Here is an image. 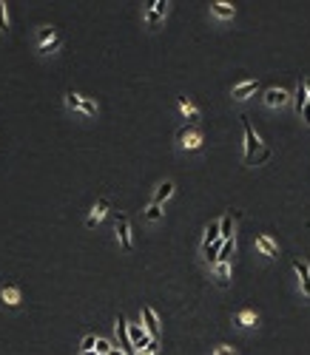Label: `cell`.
<instances>
[{"mask_svg":"<svg viewBox=\"0 0 310 355\" xmlns=\"http://www.w3.org/2000/svg\"><path fill=\"white\" fill-rule=\"evenodd\" d=\"M302 114H304V123H307V128H310V103L302 108Z\"/></svg>","mask_w":310,"mask_h":355,"instance_id":"cell-34","label":"cell"},{"mask_svg":"<svg viewBox=\"0 0 310 355\" xmlns=\"http://www.w3.org/2000/svg\"><path fill=\"white\" fill-rule=\"evenodd\" d=\"M66 105L77 111L80 105H83V97H80V94H74V91H66Z\"/></svg>","mask_w":310,"mask_h":355,"instance_id":"cell-25","label":"cell"},{"mask_svg":"<svg viewBox=\"0 0 310 355\" xmlns=\"http://www.w3.org/2000/svg\"><path fill=\"white\" fill-rule=\"evenodd\" d=\"M94 347H97V355L103 352V355H108V349H111V344L105 341V338H97V341H94Z\"/></svg>","mask_w":310,"mask_h":355,"instance_id":"cell-28","label":"cell"},{"mask_svg":"<svg viewBox=\"0 0 310 355\" xmlns=\"http://www.w3.org/2000/svg\"><path fill=\"white\" fill-rule=\"evenodd\" d=\"M304 91H307V103H310V80H304Z\"/></svg>","mask_w":310,"mask_h":355,"instance_id":"cell-37","label":"cell"},{"mask_svg":"<svg viewBox=\"0 0 310 355\" xmlns=\"http://www.w3.org/2000/svg\"><path fill=\"white\" fill-rule=\"evenodd\" d=\"M51 37H54V31L51 29H40V34H37V40H40V46H46L51 40Z\"/></svg>","mask_w":310,"mask_h":355,"instance_id":"cell-29","label":"cell"},{"mask_svg":"<svg viewBox=\"0 0 310 355\" xmlns=\"http://www.w3.org/2000/svg\"><path fill=\"white\" fill-rule=\"evenodd\" d=\"M228 279H231V267H228V262H219L216 264V284L219 287H225Z\"/></svg>","mask_w":310,"mask_h":355,"instance_id":"cell-17","label":"cell"},{"mask_svg":"<svg viewBox=\"0 0 310 355\" xmlns=\"http://www.w3.org/2000/svg\"><path fill=\"white\" fill-rule=\"evenodd\" d=\"M256 247H259V250L265 253V256H270V259H276V256H279V247H276L273 242L268 239V236H259V239H256Z\"/></svg>","mask_w":310,"mask_h":355,"instance_id":"cell-12","label":"cell"},{"mask_svg":"<svg viewBox=\"0 0 310 355\" xmlns=\"http://www.w3.org/2000/svg\"><path fill=\"white\" fill-rule=\"evenodd\" d=\"M117 236H120L122 250H131V225H128V216H117Z\"/></svg>","mask_w":310,"mask_h":355,"instance_id":"cell-3","label":"cell"},{"mask_svg":"<svg viewBox=\"0 0 310 355\" xmlns=\"http://www.w3.org/2000/svg\"><path fill=\"white\" fill-rule=\"evenodd\" d=\"M148 12H145V20H148V26H157L159 20L165 17V12H168V3L165 0H157V3H148Z\"/></svg>","mask_w":310,"mask_h":355,"instance_id":"cell-6","label":"cell"},{"mask_svg":"<svg viewBox=\"0 0 310 355\" xmlns=\"http://www.w3.org/2000/svg\"><path fill=\"white\" fill-rule=\"evenodd\" d=\"M233 219H236V213H233V210H231V213H225V219L219 222V239H222V242H228V239H231Z\"/></svg>","mask_w":310,"mask_h":355,"instance_id":"cell-10","label":"cell"},{"mask_svg":"<svg viewBox=\"0 0 310 355\" xmlns=\"http://www.w3.org/2000/svg\"><path fill=\"white\" fill-rule=\"evenodd\" d=\"M80 111H83V114H88V116H97V105H94L92 100H83V105H80Z\"/></svg>","mask_w":310,"mask_h":355,"instance_id":"cell-27","label":"cell"},{"mask_svg":"<svg viewBox=\"0 0 310 355\" xmlns=\"http://www.w3.org/2000/svg\"><path fill=\"white\" fill-rule=\"evenodd\" d=\"M211 12L219 17H233V6H228V3H211Z\"/></svg>","mask_w":310,"mask_h":355,"instance_id":"cell-20","label":"cell"},{"mask_svg":"<svg viewBox=\"0 0 310 355\" xmlns=\"http://www.w3.org/2000/svg\"><path fill=\"white\" fill-rule=\"evenodd\" d=\"M219 247H222V239H219V242H211V245H205V262L213 264V267H216V259H219Z\"/></svg>","mask_w":310,"mask_h":355,"instance_id":"cell-16","label":"cell"},{"mask_svg":"<svg viewBox=\"0 0 310 355\" xmlns=\"http://www.w3.org/2000/svg\"><path fill=\"white\" fill-rule=\"evenodd\" d=\"M231 253H233V239L222 242V247H219V259H216V264H219V262H231Z\"/></svg>","mask_w":310,"mask_h":355,"instance_id":"cell-19","label":"cell"},{"mask_svg":"<svg viewBox=\"0 0 310 355\" xmlns=\"http://www.w3.org/2000/svg\"><path fill=\"white\" fill-rule=\"evenodd\" d=\"M157 349H159V341H157V338H151V341H148L142 349H137V352H140V355H157Z\"/></svg>","mask_w":310,"mask_h":355,"instance_id":"cell-26","label":"cell"},{"mask_svg":"<svg viewBox=\"0 0 310 355\" xmlns=\"http://www.w3.org/2000/svg\"><path fill=\"white\" fill-rule=\"evenodd\" d=\"M105 210H108V199H100V202L94 205L92 216L85 219V227H94V225H97V222H100V219H103V216H105Z\"/></svg>","mask_w":310,"mask_h":355,"instance_id":"cell-9","label":"cell"},{"mask_svg":"<svg viewBox=\"0 0 310 355\" xmlns=\"http://www.w3.org/2000/svg\"><path fill=\"white\" fill-rule=\"evenodd\" d=\"M176 140H179V145L188 148V151H194V148L202 145V134L191 125V128H179V134H176Z\"/></svg>","mask_w":310,"mask_h":355,"instance_id":"cell-2","label":"cell"},{"mask_svg":"<svg viewBox=\"0 0 310 355\" xmlns=\"http://www.w3.org/2000/svg\"><path fill=\"white\" fill-rule=\"evenodd\" d=\"M265 103H268L270 108L285 105L287 103V91H285V88H268V91H265Z\"/></svg>","mask_w":310,"mask_h":355,"instance_id":"cell-8","label":"cell"},{"mask_svg":"<svg viewBox=\"0 0 310 355\" xmlns=\"http://www.w3.org/2000/svg\"><path fill=\"white\" fill-rule=\"evenodd\" d=\"M213 355H236V352H233L231 347H216V352H213Z\"/></svg>","mask_w":310,"mask_h":355,"instance_id":"cell-33","label":"cell"},{"mask_svg":"<svg viewBox=\"0 0 310 355\" xmlns=\"http://www.w3.org/2000/svg\"><path fill=\"white\" fill-rule=\"evenodd\" d=\"M211 242H219V222H211L205 230V245H211Z\"/></svg>","mask_w":310,"mask_h":355,"instance_id":"cell-22","label":"cell"},{"mask_svg":"<svg viewBox=\"0 0 310 355\" xmlns=\"http://www.w3.org/2000/svg\"><path fill=\"white\" fill-rule=\"evenodd\" d=\"M108 355H125V352H122V349H114V347H111V349H108Z\"/></svg>","mask_w":310,"mask_h":355,"instance_id":"cell-36","label":"cell"},{"mask_svg":"<svg viewBox=\"0 0 310 355\" xmlns=\"http://www.w3.org/2000/svg\"><path fill=\"white\" fill-rule=\"evenodd\" d=\"M9 23H6V9H3V3H0V31H6Z\"/></svg>","mask_w":310,"mask_h":355,"instance_id":"cell-32","label":"cell"},{"mask_svg":"<svg viewBox=\"0 0 310 355\" xmlns=\"http://www.w3.org/2000/svg\"><path fill=\"white\" fill-rule=\"evenodd\" d=\"M3 301H6V304H20V293L14 287H6L3 290Z\"/></svg>","mask_w":310,"mask_h":355,"instance_id":"cell-24","label":"cell"},{"mask_svg":"<svg viewBox=\"0 0 310 355\" xmlns=\"http://www.w3.org/2000/svg\"><path fill=\"white\" fill-rule=\"evenodd\" d=\"M256 88H259V83H256V80H248V83H242V86L233 88V97H236V100H245L248 94H253Z\"/></svg>","mask_w":310,"mask_h":355,"instance_id":"cell-15","label":"cell"},{"mask_svg":"<svg viewBox=\"0 0 310 355\" xmlns=\"http://www.w3.org/2000/svg\"><path fill=\"white\" fill-rule=\"evenodd\" d=\"M179 105H183V111H185V116H188V123H191V125L199 123V111L194 108V103H191L188 97H179Z\"/></svg>","mask_w":310,"mask_h":355,"instance_id":"cell-13","label":"cell"},{"mask_svg":"<svg viewBox=\"0 0 310 355\" xmlns=\"http://www.w3.org/2000/svg\"><path fill=\"white\" fill-rule=\"evenodd\" d=\"M268 156H270V151H268V148H265V151H262V153H259V160H256V165H262V162L268 160Z\"/></svg>","mask_w":310,"mask_h":355,"instance_id":"cell-35","label":"cell"},{"mask_svg":"<svg viewBox=\"0 0 310 355\" xmlns=\"http://www.w3.org/2000/svg\"><path fill=\"white\" fill-rule=\"evenodd\" d=\"M145 216H148V219H159V216H162V210H159V205H154V202H151V208L145 210Z\"/></svg>","mask_w":310,"mask_h":355,"instance_id":"cell-30","label":"cell"},{"mask_svg":"<svg viewBox=\"0 0 310 355\" xmlns=\"http://www.w3.org/2000/svg\"><path fill=\"white\" fill-rule=\"evenodd\" d=\"M171 193H174V182H168V179H165V182L157 188V193H154V205H162Z\"/></svg>","mask_w":310,"mask_h":355,"instance_id":"cell-14","label":"cell"},{"mask_svg":"<svg viewBox=\"0 0 310 355\" xmlns=\"http://www.w3.org/2000/svg\"><path fill=\"white\" fill-rule=\"evenodd\" d=\"M117 338H120L122 349H128V352L134 349V347H131V341H128V321L122 319V315H120V319H117Z\"/></svg>","mask_w":310,"mask_h":355,"instance_id":"cell-11","label":"cell"},{"mask_svg":"<svg viewBox=\"0 0 310 355\" xmlns=\"http://www.w3.org/2000/svg\"><path fill=\"white\" fill-rule=\"evenodd\" d=\"M128 341H131V347H134V349H142L151 338H148V332L142 330L140 324H128Z\"/></svg>","mask_w":310,"mask_h":355,"instance_id":"cell-4","label":"cell"},{"mask_svg":"<svg viewBox=\"0 0 310 355\" xmlns=\"http://www.w3.org/2000/svg\"><path fill=\"white\" fill-rule=\"evenodd\" d=\"M83 355H97V349H88V352H83Z\"/></svg>","mask_w":310,"mask_h":355,"instance_id":"cell-38","label":"cell"},{"mask_svg":"<svg viewBox=\"0 0 310 355\" xmlns=\"http://www.w3.org/2000/svg\"><path fill=\"white\" fill-rule=\"evenodd\" d=\"M142 321H145L148 338H159V319H157V312H154L151 307H142Z\"/></svg>","mask_w":310,"mask_h":355,"instance_id":"cell-5","label":"cell"},{"mask_svg":"<svg viewBox=\"0 0 310 355\" xmlns=\"http://www.w3.org/2000/svg\"><path fill=\"white\" fill-rule=\"evenodd\" d=\"M242 128H245V162L250 165V162H253V156H256V148H259V136L253 134L248 116H242Z\"/></svg>","mask_w":310,"mask_h":355,"instance_id":"cell-1","label":"cell"},{"mask_svg":"<svg viewBox=\"0 0 310 355\" xmlns=\"http://www.w3.org/2000/svg\"><path fill=\"white\" fill-rule=\"evenodd\" d=\"M94 341H97V338H94V336H85V338H83V352H88V349H94Z\"/></svg>","mask_w":310,"mask_h":355,"instance_id":"cell-31","label":"cell"},{"mask_svg":"<svg viewBox=\"0 0 310 355\" xmlns=\"http://www.w3.org/2000/svg\"><path fill=\"white\" fill-rule=\"evenodd\" d=\"M236 324L239 327H253L256 324V312H250V310L239 312V315H236Z\"/></svg>","mask_w":310,"mask_h":355,"instance_id":"cell-21","label":"cell"},{"mask_svg":"<svg viewBox=\"0 0 310 355\" xmlns=\"http://www.w3.org/2000/svg\"><path fill=\"white\" fill-rule=\"evenodd\" d=\"M304 105H307V91H304V80H299V88H296V114H302Z\"/></svg>","mask_w":310,"mask_h":355,"instance_id":"cell-18","label":"cell"},{"mask_svg":"<svg viewBox=\"0 0 310 355\" xmlns=\"http://www.w3.org/2000/svg\"><path fill=\"white\" fill-rule=\"evenodd\" d=\"M60 43H63V40L54 34V37H51V40H49V43H46V46H37V51H40V54H49V51L60 49Z\"/></svg>","mask_w":310,"mask_h":355,"instance_id":"cell-23","label":"cell"},{"mask_svg":"<svg viewBox=\"0 0 310 355\" xmlns=\"http://www.w3.org/2000/svg\"><path fill=\"white\" fill-rule=\"evenodd\" d=\"M293 270H296V273H299V279H302V293L310 299V267H307V262L296 259V262H293Z\"/></svg>","mask_w":310,"mask_h":355,"instance_id":"cell-7","label":"cell"}]
</instances>
